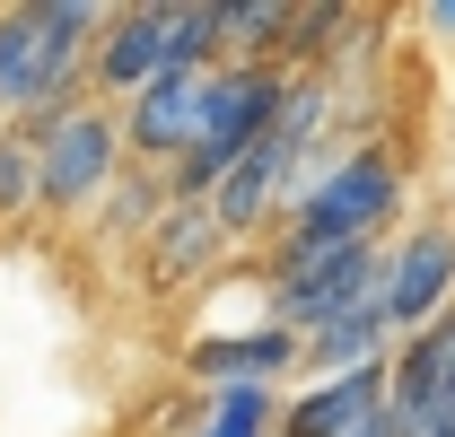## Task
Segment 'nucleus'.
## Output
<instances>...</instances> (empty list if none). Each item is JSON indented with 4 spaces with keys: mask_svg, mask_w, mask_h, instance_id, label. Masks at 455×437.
Masks as SVG:
<instances>
[{
    "mask_svg": "<svg viewBox=\"0 0 455 437\" xmlns=\"http://www.w3.org/2000/svg\"><path fill=\"white\" fill-rule=\"evenodd\" d=\"M184 437H281V385H202Z\"/></svg>",
    "mask_w": 455,
    "mask_h": 437,
    "instance_id": "9b49d317",
    "label": "nucleus"
},
{
    "mask_svg": "<svg viewBox=\"0 0 455 437\" xmlns=\"http://www.w3.org/2000/svg\"><path fill=\"white\" fill-rule=\"evenodd\" d=\"M27 218H36V149L0 123V236L27 227Z\"/></svg>",
    "mask_w": 455,
    "mask_h": 437,
    "instance_id": "4468645a",
    "label": "nucleus"
},
{
    "mask_svg": "<svg viewBox=\"0 0 455 437\" xmlns=\"http://www.w3.org/2000/svg\"><path fill=\"white\" fill-rule=\"evenodd\" d=\"M211 36H220V61H281L289 9L281 0H211Z\"/></svg>",
    "mask_w": 455,
    "mask_h": 437,
    "instance_id": "f8f14e48",
    "label": "nucleus"
},
{
    "mask_svg": "<svg viewBox=\"0 0 455 437\" xmlns=\"http://www.w3.org/2000/svg\"><path fill=\"white\" fill-rule=\"evenodd\" d=\"M420 27H429V36H455V0H429V9H420Z\"/></svg>",
    "mask_w": 455,
    "mask_h": 437,
    "instance_id": "2eb2a0df",
    "label": "nucleus"
},
{
    "mask_svg": "<svg viewBox=\"0 0 455 437\" xmlns=\"http://www.w3.org/2000/svg\"><path fill=\"white\" fill-rule=\"evenodd\" d=\"M386 411V368H350V377H315L307 393H281V437H350L359 420Z\"/></svg>",
    "mask_w": 455,
    "mask_h": 437,
    "instance_id": "1a4fd4ad",
    "label": "nucleus"
},
{
    "mask_svg": "<svg viewBox=\"0 0 455 437\" xmlns=\"http://www.w3.org/2000/svg\"><path fill=\"white\" fill-rule=\"evenodd\" d=\"M106 0H27V9H0V123H27V114L61 106V97H88V53L106 36Z\"/></svg>",
    "mask_w": 455,
    "mask_h": 437,
    "instance_id": "f257e3e1",
    "label": "nucleus"
},
{
    "mask_svg": "<svg viewBox=\"0 0 455 437\" xmlns=\"http://www.w3.org/2000/svg\"><path fill=\"white\" fill-rule=\"evenodd\" d=\"M220 263H228V236H220V218L202 211V202H167L158 227L140 236V272H149V289H193V280H211Z\"/></svg>",
    "mask_w": 455,
    "mask_h": 437,
    "instance_id": "6e6552de",
    "label": "nucleus"
},
{
    "mask_svg": "<svg viewBox=\"0 0 455 437\" xmlns=\"http://www.w3.org/2000/svg\"><path fill=\"white\" fill-rule=\"evenodd\" d=\"M395 211H403V166L377 140H359L298 175V193L281 202V245H386Z\"/></svg>",
    "mask_w": 455,
    "mask_h": 437,
    "instance_id": "7ed1b4c3",
    "label": "nucleus"
},
{
    "mask_svg": "<svg viewBox=\"0 0 455 437\" xmlns=\"http://www.w3.org/2000/svg\"><path fill=\"white\" fill-rule=\"evenodd\" d=\"M27 149H36V218L53 227H79L97 218L106 184L123 175V131H114V106L106 97H61V106L9 123Z\"/></svg>",
    "mask_w": 455,
    "mask_h": 437,
    "instance_id": "f03ea898",
    "label": "nucleus"
},
{
    "mask_svg": "<svg viewBox=\"0 0 455 437\" xmlns=\"http://www.w3.org/2000/svg\"><path fill=\"white\" fill-rule=\"evenodd\" d=\"M158 211H167V175L123 166V175L106 184V202H97V227H106V236H123V245H140V236L158 227Z\"/></svg>",
    "mask_w": 455,
    "mask_h": 437,
    "instance_id": "ddd939ff",
    "label": "nucleus"
},
{
    "mask_svg": "<svg viewBox=\"0 0 455 437\" xmlns=\"http://www.w3.org/2000/svg\"><path fill=\"white\" fill-rule=\"evenodd\" d=\"M202 79L211 70H167V79H149V88H132L123 106H114V131H123V166H149V175H167L193 140H202Z\"/></svg>",
    "mask_w": 455,
    "mask_h": 437,
    "instance_id": "39448f33",
    "label": "nucleus"
},
{
    "mask_svg": "<svg viewBox=\"0 0 455 437\" xmlns=\"http://www.w3.org/2000/svg\"><path fill=\"white\" fill-rule=\"evenodd\" d=\"M386 324L395 332H420L429 315H447L455 306V227L447 218H429V227H411L403 245H386Z\"/></svg>",
    "mask_w": 455,
    "mask_h": 437,
    "instance_id": "423d86ee",
    "label": "nucleus"
},
{
    "mask_svg": "<svg viewBox=\"0 0 455 437\" xmlns=\"http://www.w3.org/2000/svg\"><path fill=\"white\" fill-rule=\"evenodd\" d=\"M167 70H220V36H211V0H140V9H114L97 53H88V97L123 106L132 88L167 79Z\"/></svg>",
    "mask_w": 455,
    "mask_h": 437,
    "instance_id": "20e7f679",
    "label": "nucleus"
},
{
    "mask_svg": "<svg viewBox=\"0 0 455 437\" xmlns=\"http://www.w3.org/2000/svg\"><path fill=\"white\" fill-rule=\"evenodd\" d=\"M350 437H395V420H386V411H377V420H359V429Z\"/></svg>",
    "mask_w": 455,
    "mask_h": 437,
    "instance_id": "dca6fc26",
    "label": "nucleus"
},
{
    "mask_svg": "<svg viewBox=\"0 0 455 437\" xmlns=\"http://www.w3.org/2000/svg\"><path fill=\"white\" fill-rule=\"evenodd\" d=\"M184 368L202 385H281L298 368V341L281 324H245V332H202L184 350Z\"/></svg>",
    "mask_w": 455,
    "mask_h": 437,
    "instance_id": "9d476101",
    "label": "nucleus"
},
{
    "mask_svg": "<svg viewBox=\"0 0 455 437\" xmlns=\"http://www.w3.org/2000/svg\"><path fill=\"white\" fill-rule=\"evenodd\" d=\"M298 175H307V166H298L281 140L263 131V140H254V149H245V158H236L220 184H211V202H202V211L220 218V236H228V245H245V236H263V227L281 218V202L298 193Z\"/></svg>",
    "mask_w": 455,
    "mask_h": 437,
    "instance_id": "0eeeda50",
    "label": "nucleus"
}]
</instances>
